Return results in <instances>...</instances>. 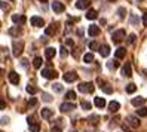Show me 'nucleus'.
Segmentation results:
<instances>
[{"mask_svg":"<svg viewBox=\"0 0 147 132\" xmlns=\"http://www.w3.org/2000/svg\"><path fill=\"white\" fill-rule=\"evenodd\" d=\"M77 89L83 94H92L95 91V88H94V83H91V82H83L77 86Z\"/></svg>","mask_w":147,"mask_h":132,"instance_id":"1","label":"nucleus"},{"mask_svg":"<svg viewBox=\"0 0 147 132\" xmlns=\"http://www.w3.org/2000/svg\"><path fill=\"white\" fill-rule=\"evenodd\" d=\"M42 76L45 79H57L58 77V73L52 68H43L42 70Z\"/></svg>","mask_w":147,"mask_h":132,"instance_id":"2","label":"nucleus"},{"mask_svg":"<svg viewBox=\"0 0 147 132\" xmlns=\"http://www.w3.org/2000/svg\"><path fill=\"white\" fill-rule=\"evenodd\" d=\"M22 49H24L22 42H13V55L15 57H20L22 54Z\"/></svg>","mask_w":147,"mask_h":132,"instance_id":"3","label":"nucleus"},{"mask_svg":"<svg viewBox=\"0 0 147 132\" xmlns=\"http://www.w3.org/2000/svg\"><path fill=\"white\" fill-rule=\"evenodd\" d=\"M111 39H113L115 43H119L120 40L125 39V30H117L113 33V36H111Z\"/></svg>","mask_w":147,"mask_h":132,"instance_id":"4","label":"nucleus"},{"mask_svg":"<svg viewBox=\"0 0 147 132\" xmlns=\"http://www.w3.org/2000/svg\"><path fill=\"white\" fill-rule=\"evenodd\" d=\"M126 123H128V125H131L132 128H138V126L141 125L140 119L135 117V116H128V117H126Z\"/></svg>","mask_w":147,"mask_h":132,"instance_id":"5","label":"nucleus"},{"mask_svg":"<svg viewBox=\"0 0 147 132\" xmlns=\"http://www.w3.org/2000/svg\"><path fill=\"white\" fill-rule=\"evenodd\" d=\"M51 7H52V11H54V12H57V13H61V12H64V11H65L64 3H59V2H54L52 5H51Z\"/></svg>","mask_w":147,"mask_h":132,"instance_id":"6","label":"nucleus"},{"mask_svg":"<svg viewBox=\"0 0 147 132\" xmlns=\"http://www.w3.org/2000/svg\"><path fill=\"white\" fill-rule=\"evenodd\" d=\"M30 22H31L33 27H43V25H45V21H43V18H40V16H33L30 20Z\"/></svg>","mask_w":147,"mask_h":132,"instance_id":"7","label":"nucleus"},{"mask_svg":"<svg viewBox=\"0 0 147 132\" xmlns=\"http://www.w3.org/2000/svg\"><path fill=\"white\" fill-rule=\"evenodd\" d=\"M63 79H64V82L71 83V82H74L76 79H77V73H74V71H68V73H65V74L63 76Z\"/></svg>","mask_w":147,"mask_h":132,"instance_id":"8","label":"nucleus"},{"mask_svg":"<svg viewBox=\"0 0 147 132\" xmlns=\"http://www.w3.org/2000/svg\"><path fill=\"white\" fill-rule=\"evenodd\" d=\"M59 110H61L63 113H67V111L76 110V105H74V104H71V102H64V104H61V107H59Z\"/></svg>","mask_w":147,"mask_h":132,"instance_id":"9","label":"nucleus"},{"mask_svg":"<svg viewBox=\"0 0 147 132\" xmlns=\"http://www.w3.org/2000/svg\"><path fill=\"white\" fill-rule=\"evenodd\" d=\"M7 77H9V82L12 85H18L20 83V76H18V73H16V71H11L9 74H7Z\"/></svg>","mask_w":147,"mask_h":132,"instance_id":"10","label":"nucleus"},{"mask_svg":"<svg viewBox=\"0 0 147 132\" xmlns=\"http://www.w3.org/2000/svg\"><path fill=\"white\" fill-rule=\"evenodd\" d=\"M28 126H30V131H31V132H39V131H40L39 123L34 122L33 117H28Z\"/></svg>","mask_w":147,"mask_h":132,"instance_id":"11","label":"nucleus"},{"mask_svg":"<svg viewBox=\"0 0 147 132\" xmlns=\"http://www.w3.org/2000/svg\"><path fill=\"white\" fill-rule=\"evenodd\" d=\"M25 21H27V18H25L24 15H12V22H15V24L22 25Z\"/></svg>","mask_w":147,"mask_h":132,"instance_id":"12","label":"nucleus"},{"mask_svg":"<svg viewBox=\"0 0 147 132\" xmlns=\"http://www.w3.org/2000/svg\"><path fill=\"white\" fill-rule=\"evenodd\" d=\"M57 55V51L54 49V48H46L45 49V57H46V59H54V57Z\"/></svg>","mask_w":147,"mask_h":132,"instance_id":"13","label":"nucleus"},{"mask_svg":"<svg viewBox=\"0 0 147 132\" xmlns=\"http://www.w3.org/2000/svg\"><path fill=\"white\" fill-rule=\"evenodd\" d=\"M40 114H42V117L43 119H51L54 116V110H51V108H42V111H40Z\"/></svg>","mask_w":147,"mask_h":132,"instance_id":"14","label":"nucleus"},{"mask_svg":"<svg viewBox=\"0 0 147 132\" xmlns=\"http://www.w3.org/2000/svg\"><path fill=\"white\" fill-rule=\"evenodd\" d=\"M88 34H89V36H92V37L98 36V34H100V27H98V25H89Z\"/></svg>","mask_w":147,"mask_h":132,"instance_id":"15","label":"nucleus"},{"mask_svg":"<svg viewBox=\"0 0 147 132\" xmlns=\"http://www.w3.org/2000/svg\"><path fill=\"white\" fill-rule=\"evenodd\" d=\"M76 7L77 9H88L89 7V0H77Z\"/></svg>","mask_w":147,"mask_h":132,"instance_id":"16","label":"nucleus"},{"mask_svg":"<svg viewBox=\"0 0 147 132\" xmlns=\"http://www.w3.org/2000/svg\"><path fill=\"white\" fill-rule=\"evenodd\" d=\"M144 102H146V98H143V96H137V98H132V101H131V104L134 107H140Z\"/></svg>","mask_w":147,"mask_h":132,"instance_id":"17","label":"nucleus"},{"mask_svg":"<svg viewBox=\"0 0 147 132\" xmlns=\"http://www.w3.org/2000/svg\"><path fill=\"white\" fill-rule=\"evenodd\" d=\"M122 74L125 76V77H131L132 76V71H131V64H125L123 67H122Z\"/></svg>","mask_w":147,"mask_h":132,"instance_id":"18","label":"nucleus"},{"mask_svg":"<svg viewBox=\"0 0 147 132\" xmlns=\"http://www.w3.org/2000/svg\"><path fill=\"white\" fill-rule=\"evenodd\" d=\"M119 108H120V104H119L117 101H111V102L109 104V110H110L111 113H116Z\"/></svg>","mask_w":147,"mask_h":132,"instance_id":"19","label":"nucleus"},{"mask_svg":"<svg viewBox=\"0 0 147 132\" xmlns=\"http://www.w3.org/2000/svg\"><path fill=\"white\" fill-rule=\"evenodd\" d=\"M98 52L101 54V57H104V58H106V57H109V55H110V48H109L107 45H102V46L100 48V51H98Z\"/></svg>","mask_w":147,"mask_h":132,"instance_id":"20","label":"nucleus"},{"mask_svg":"<svg viewBox=\"0 0 147 132\" xmlns=\"http://www.w3.org/2000/svg\"><path fill=\"white\" fill-rule=\"evenodd\" d=\"M57 25L52 22V24H51L49 25V27H46V30H45V33H46V36H52V34H55V31H57Z\"/></svg>","mask_w":147,"mask_h":132,"instance_id":"21","label":"nucleus"},{"mask_svg":"<svg viewBox=\"0 0 147 132\" xmlns=\"http://www.w3.org/2000/svg\"><path fill=\"white\" fill-rule=\"evenodd\" d=\"M11 34V36H13V37H18L20 34H21V28L20 27H12V28H9V31H7Z\"/></svg>","mask_w":147,"mask_h":132,"instance_id":"22","label":"nucleus"},{"mask_svg":"<svg viewBox=\"0 0 147 132\" xmlns=\"http://www.w3.org/2000/svg\"><path fill=\"white\" fill-rule=\"evenodd\" d=\"M95 105H97L98 108H102L106 105V100L101 98V96H97V98H95Z\"/></svg>","mask_w":147,"mask_h":132,"instance_id":"23","label":"nucleus"},{"mask_svg":"<svg viewBox=\"0 0 147 132\" xmlns=\"http://www.w3.org/2000/svg\"><path fill=\"white\" fill-rule=\"evenodd\" d=\"M97 11H95V9H89L88 12H86V18H88V20H95V18H97Z\"/></svg>","mask_w":147,"mask_h":132,"instance_id":"24","label":"nucleus"},{"mask_svg":"<svg viewBox=\"0 0 147 132\" xmlns=\"http://www.w3.org/2000/svg\"><path fill=\"white\" fill-rule=\"evenodd\" d=\"M125 55H126L125 48H119V49L116 51V58H117V59H119V58H125Z\"/></svg>","mask_w":147,"mask_h":132,"instance_id":"25","label":"nucleus"},{"mask_svg":"<svg viewBox=\"0 0 147 132\" xmlns=\"http://www.w3.org/2000/svg\"><path fill=\"white\" fill-rule=\"evenodd\" d=\"M42 64H43V59H42L40 57H36V58H34V61H33L34 68H40V67H42Z\"/></svg>","mask_w":147,"mask_h":132,"instance_id":"26","label":"nucleus"},{"mask_svg":"<svg viewBox=\"0 0 147 132\" xmlns=\"http://www.w3.org/2000/svg\"><path fill=\"white\" fill-rule=\"evenodd\" d=\"M83 61H85L86 64L92 63V61H94V55L91 54V52H88V54H85V55H83Z\"/></svg>","mask_w":147,"mask_h":132,"instance_id":"27","label":"nucleus"},{"mask_svg":"<svg viewBox=\"0 0 147 132\" xmlns=\"http://www.w3.org/2000/svg\"><path fill=\"white\" fill-rule=\"evenodd\" d=\"M137 114H138V116H141V117L147 116V107H140L137 110Z\"/></svg>","mask_w":147,"mask_h":132,"instance_id":"28","label":"nucleus"},{"mask_svg":"<svg viewBox=\"0 0 147 132\" xmlns=\"http://www.w3.org/2000/svg\"><path fill=\"white\" fill-rule=\"evenodd\" d=\"M25 91H27L28 94H31V95H34V94H37L39 92V89H37V88H34V86H27V88H25Z\"/></svg>","mask_w":147,"mask_h":132,"instance_id":"29","label":"nucleus"},{"mask_svg":"<svg viewBox=\"0 0 147 132\" xmlns=\"http://www.w3.org/2000/svg\"><path fill=\"white\" fill-rule=\"evenodd\" d=\"M135 91H137V86H135L134 83H129V85L126 86V92H128V94H134Z\"/></svg>","mask_w":147,"mask_h":132,"instance_id":"30","label":"nucleus"},{"mask_svg":"<svg viewBox=\"0 0 147 132\" xmlns=\"http://www.w3.org/2000/svg\"><path fill=\"white\" fill-rule=\"evenodd\" d=\"M100 48H101V46L98 45L97 42H91V43H89V49H91V51H100Z\"/></svg>","mask_w":147,"mask_h":132,"instance_id":"31","label":"nucleus"},{"mask_svg":"<svg viewBox=\"0 0 147 132\" xmlns=\"http://www.w3.org/2000/svg\"><path fill=\"white\" fill-rule=\"evenodd\" d=\"M65 98H67V100H70V101L74 100V98H76V92H74V91H68V92L65 94Z\"/></svg>","mask_w":147,"mask_h":132,"instance_id":"32","label":"nucleus"},{"mask_svg":"<svg viewBox=\"0 0 147 132\" xmlns=\"http://www.w3.org/2000/svg\"><path fill=\"white\" fill-rule=\"evenodd\" d=\"M107 67H109V68H117V67H119L117 59H115V61H110V63L107 64Z\"/></svg>","mask_w":147,"mask_h":132,"instance_id":"33","label":"nucleus"},{"mask_svg":"<svg viewBox=\"0 0 147 132\" xmlns=\"http://www.w3.org/2000/svg\"><path fill=\"white\" fill-rule=\"evenodd\" d=\"M91 102H88V101H82V108L83 110H91Z\"/></svg>","mask_w":147,"mask_h":132,"instance_id":"34","label":"nucleus"},{"mask_svg":"<svg viewBox=\"0 0 147 132\" xmlns=\"http://www.w3.org/2000/svg\"><path fill=\"white\" fill-rule=\"evenodd\" d=\"M98 120H100V117H98V116H91V117H89V122L92 123V125H97Z\"/></svg>","mask_w":147,"mask_h":132,"instance_id":"35","label":"nucleus"},{"mask_svg":"<svg viewBox=\"0 0 147 132\" xmlns=\"http://www.w3.org/2000/svg\"><path fill=\"white\" fill-rule=\"evenodd\" d=\"M135 40H137V36H135V34H129V37H128V43H129V45H132Z\"/></svg>","mask_w":147,"mask_h":132,"instance_id":"36","label":"nucleus"},{"mask_svg":"<svg viewBox=\"0 0 147 132\" xmlns=\"http://www.w3.org/2000/svg\"><path fill=\"white\" fill-rule=\"evenodd\" d=\"M102 91H104L106 94H113V88H110L109 85H106L104 88H102Z\"/></svg>","mask_w":147,"mask_h":132,"instance_id":"37","label":"nucleus"},{"mask_svg":"<svg viewBox=\"0 0 147 132\" xmlns=\"http://www.w3.org/2000/svg\"><path fill=\"white\" fill-rule=\"evenodd\" d=\"M97 83L100 85V88H104V86L107 85V83H106L104 80H102V79H101V77H98V79H97Z\"/></svg>","mask_w":147,"mask_h":132,"instance_id":"38","label":"nucleus"},{"mask_svg":"<svg viewBox=\"0 0 147 132\" xmlns=\"http://www.w3.org/2000/svg\"><path fill=\"white\" fill-rule=\"evenodd\" d=\"M54 89H55L57 92H63V86L57 83V85H54Z\"/></svg>","mask_w":147,"mask_h":132,"instance_id":"39","label":"nucleus"},{"mask_svg":"<svg viewBox=\"0 0 147 132\" xmlns=\"http://www.w3.org/2000/svg\"><path fill=\"white\" fill-rule=\"evenodd\" d=\"M59 51H61V57H63V58H64V57H67V54H68V52H67V49H65L64 46H63L61 49H59Z\"/></svg>","mask_w":147,"mask_h":132,"instance_id":"40","label":"nucleus"},{"mask_svg":"<svg viewBox=\"0 0 147 132\" xmlns=\"http://www.w3.org/2000/svg\"><path fill=\"white\" fill-rule=\"evenodd\" d=\"M119 13H120V18H123L125 13H126V11L123 9V7H120V9H119Z\"/></svg>","mask_w":147,"mask_h":132,"instance_id":"41","label":"nucleus"},{"mask_svg":"<svg viewBox=\"0 0 147 132\" xmlns=\"http://www.w3.org/2000/svg\"><path fill=\"white\" fill-rule=\"evenodd\" d=\"M43 101H46V102H49V101H51V96H49L48 94H43Z\"/></svg>","mask_w":147,"mask_h":132,"instance_id":"42","label":"nucleus"},{"mask_svg":"<svg viewBox=\"0 0 147 132\" xmlns=\"http://www.w3.org/2000/svg\"><path fill=\"white\" fill-rule=\"evenodd\" d=\"M143 25H144V27H147V13L143 15Z\"/></svg>","mask_w":147,"mask_h":132,"instance_id":"43","label":"nucleus"},{"mask_svg":"<svg viewBox=\"0 0 147 132\" xmlns=\"http://www.w3.org/2000/svg\"><path fill=\"white\" fill-rule=\"evenodd\" d=\"M51 132H63L61 128H58V126H54L52 129H51Z\"/></svg>","mask_w":147,"mask_h":132,"instance_id":"44","label":"nucleus"},{"mask_svg":"<svg viewBox=\"0 0 147 132\" xmlns=\"http://www.w3.org/2000/svg\"><path fill=\"white\" fill-rule=\"evenodd\" d=\"M122 128H123V131H126V132H132V129H131V128H129L128 125H123Z\"/></svg>","mask_w":147,"mask_h":132,"instance_id":"45","label":"nucleus"},{"mask_svg":"<svg viewBox=\"0 0 147 132\" xmlns=\"http://www.w3.org/2000/svg\"><path fill=\"white\" fill-rule=\"evenodd\" d=\"M36 102H37V101H36V100H34V98H31V100H28V104H30V105H36Z\"/></svg>","mask_w":147,"mask_h":132,"instance_id":"46","label":"nucleus"},{"mask_svg":"<svg viewBox=\"0 0 147 132\" xmlns=\"http://www.w3.org/2000/svg\"><path fill=\"white\" fill-rule=\"evenodd\" d=\"M67 45H70V46H73L74 43H73V40H71V39H67Z\"/></svg>","mask_w":147,"mask_h":132,"instance_id":"47","label":"nucleus"},{"mask_svg":"<svg viewBox=\"0 0 147 132\" xmlns=\"http://www.w3.org/2000/svg\"><path fill=\"white\" fill-rule=\"evenodd\" d=\"M2 123L5 125V123H7V117H2Z\"/></svg>","mask_w":147,"mask_h":132,"instance_id":"48","label":"nucleus"},{"mask_svg":"<svg viewBox=\"0 0 147 132\" xmlns=\"http://www.w3.org/2000/svg\"><path fill=\"white\" fill-rule=\"evenodd\" d=\"M40 2H43V3H45V2H46V0H40Z\"/></svg>","mask_w":147,"mask_h":132,"instance_id":"49","label":"nucleus"},{"mask_svg":"<svg viewBox=\"0 0 147 132\" xmlns=\"http://www.w3.org/2000/svg\"><path fill=\"white\" fill-rule=\"evenodd\" d=\"M9 2H15V0H9Z\"/></svg>","mask_w":147,"mask_h":132,"instance_id":"50","label":"nucleus"},{"mask_svg":"<svg viewBox=\"0 0 147 132\" xmlns=\"http://www.w3.org/2000/svg\"><path fill=\"white\" fill-rule=\"evenodd\" d=\"M110 2H115V0H110Z\"/></svg>","mask_w":147,"mask_h":132,"instance_id":"51","label":"nucleus"},{"mask_svg":"<svg viewBox=\"0 0 147 132\" xmlns=\"http://www.w3.org/2000/svg\"><path fill=\"white\" fill-rule=\"evenodd\" d=\"M71 132H76V131H71Z\"/></svg>","mask_w":147,"mask_h":132,"instance_id":"52","label":"nucleus"}]
</instances>
